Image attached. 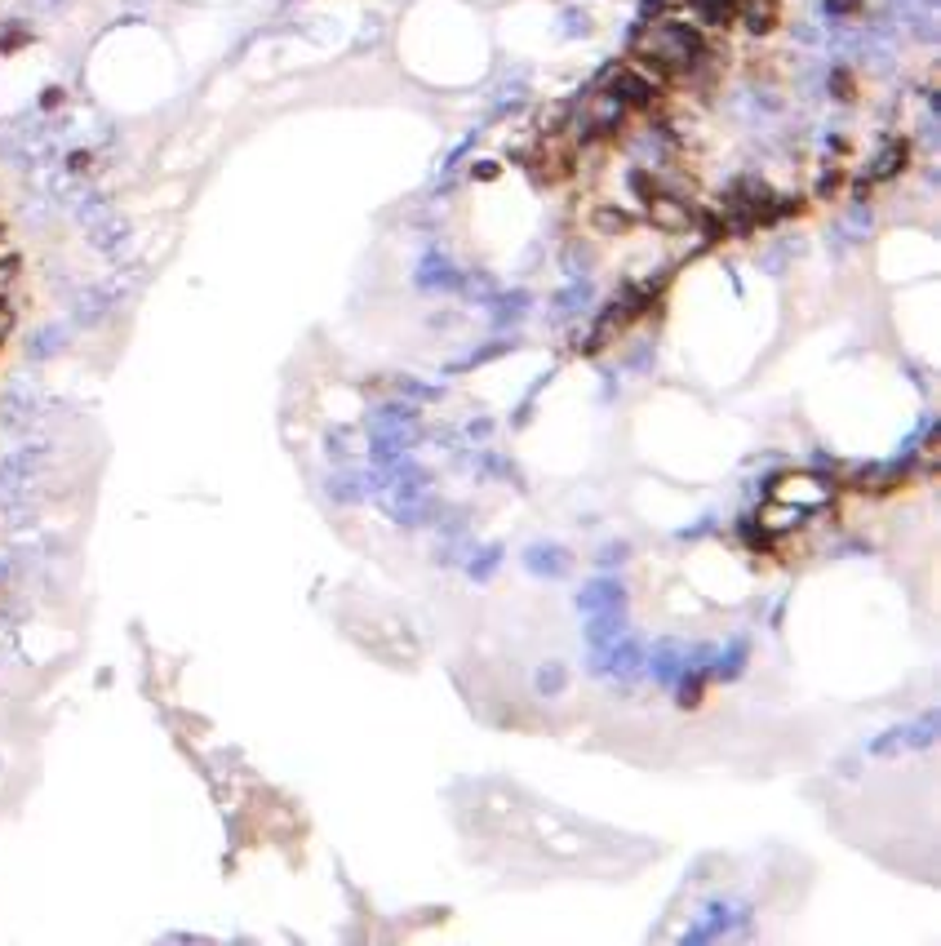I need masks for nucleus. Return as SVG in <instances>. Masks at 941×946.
I'll return each mask as SVG.
<instances>
[{
    "mask_svg": "<svg viewBox=\"0 0 941 946\" xmlns=\"http://www.w3.org/2000/svg\"><path fill=\"white\" fill-rule=\"evenodd\" d=\"M693 9L706 27H724V22L737 18V0H693Z\"/></svg>",
    "mask_w": 941,
    "mask_h": 946,
    "instance_id": "4",
    "label": "nucleus"
},
{
    "mask_svg": "<svg viewBox=\"0 0 941 946\" xmlns=\"http://www.w3.org/2000/svg\"><path fill=\"white\" fill-rule=\"evenodd\" d=\"M737 18L746 22L750 36H764L777 27V0H737Z\"/></svg>",
    "mask_w": 941,
    "mask_h": 946,
    "instance_id": "3",
    "label": "nucleus"
},
{
    "mask_svg": "<svg viewBox=\"0 0 941 946\" xmlns=\"http://www.w3.org/2000/svg\"><path fill=\"white\" fill-rule=\"evenodd\" d=\"M595 227H599V232H626L631 218H626L622 209H595Z\"/></svg>",
    "mask_w": 941,
    "mask_h": 946,
    "instance_id": "6",
    "label": "nucleus"
},
{
    "mask_svg": "<svg viewBox=\"0 0 941 946\" xmlns=\"http://www.w3.org/2000/svg\"><path fill=\"white\" fill-rule=\"evenodd\" d=\"M635 58H640V67L662 85V76H689V72L702 63L706 36H702L698 22L666 18V22H653V27L635 40Z\"/></svg>",
    "mask_w": 941,
    "mask_h": 946,
    "instance_id": "1",
    "label": "nucleus"
},
{
    "mask_svg": "<svg viewBox=\"0 0 941 946\" xmlns=\"http://www.w3.org/2000/svg\"><path fill=\"white\" fill-rule=\"evenodd\" d=\"M649 218H653L657 227H666V232H689V227H693V209H689L680 196H666V192L649 196Z\"/></svg>",
    "mask_w": 941,
    "mask_h": 946,
    "instance_id": "2",
    "label": "nucleus"
},
{
    "mask_svg": "<svg viewBox=\"0 0 941 946\" xmlns=\"http://www.w3.org/2000/svg\"><path fill=\"white\" fill-rule=\"evenodd\" d=\"M906 165V142H888V151L875 160V169H870V178H893L897 169Z\"/></svg>",
    "mask_w": 941,
    "mask_h": 946,
    "instance_id": "5",
    "label": "nucleus"
}]
</instances>
